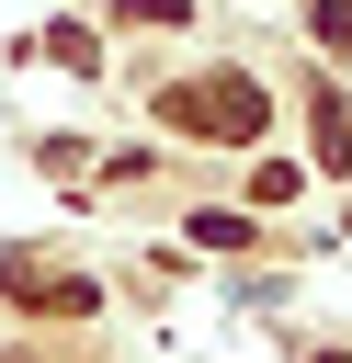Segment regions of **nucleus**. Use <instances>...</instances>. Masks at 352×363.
<instances>
[{
    "instance_id": "f257e3e1",
    "label": "nucleus",
    "mask_w": 352,
    "mask_h": 363,
    "mask_svg": "<svg viewBox=\"0 0 352 363\" xmlns=\"http://www.w3.org/2000/svg\"><path fill=\"white\" fill-rule=\"evenodd\" d=\"M159 113H170L182 136H227V147H238V136H261V125H273V91H261V79H238V68H216V79L170 91Z\"/></svg>"
},
{
    "instance_id": "f03ea898",
    "label": "nucleus",
    "mask_w": 352,
    "mask_h": 363,
    "mask_svg": "<svg viewBox=\"0 0 352 363\" xmlns=\"http://www.w3.org/2000/svg\"><path fill=\"white\" fill-rule=\"evenodd\" d=\"M295 182H307V170H295V159H261V170H250V204H284V193H295Z\"/></svg>"
},
{
    "instance_id": "7ed1b4c3",
    "label": "nucleus",
    "mask_w": 352,
    "mask_h": 363,
    "mask_svg": "<svg viewBox=\"0 0 352 363\" xmlns=\"http://www.w3.org/2000/svg\"><path fill=\"white\" fill-rule=\"evenodd\" d=\"M307 23H318V45H352V0H307Z\"/></svg>"
}]
</instances>
